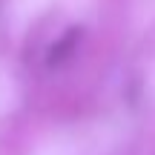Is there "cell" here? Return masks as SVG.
Instances as JSON below:
<instances>
[{
	"label": "cell",
	"instance_id": "obj_1",
	"mask_svg": "<svg viewBox=\"0 0 155 155\" xmlns=\"http://www.w3.org/2000/svg\"><path fill=\"white\" fill-rule=\"evenodd\" d=\"M81 38H83V29H81V26L66 29V32H63L61 38H58L55 43L49 46V52H46V66H49V69L66 66V63L75 58L78 46H81Z\"/></svg>",
	"mask_w": 155,
	"mask_h": 155
}]
</instances>
